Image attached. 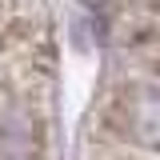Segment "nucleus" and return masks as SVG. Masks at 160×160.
Here are the masks:
<instances>
[{
	"label": "nucleus",
	"instance_id": "1",
	"mask_svg": "<svg viewBox=\"0 0 160 160\" xmlns=\"http://www.w3.org/2000/svg\"><path fill=\"white\" fill-rule=\"evenodd\" d=\"M136 132L144 140H160V84L144 88L136 104Z\"/></svg>",
	"mask_w": 160,
	"mask_h": 160
}]
</instances>
